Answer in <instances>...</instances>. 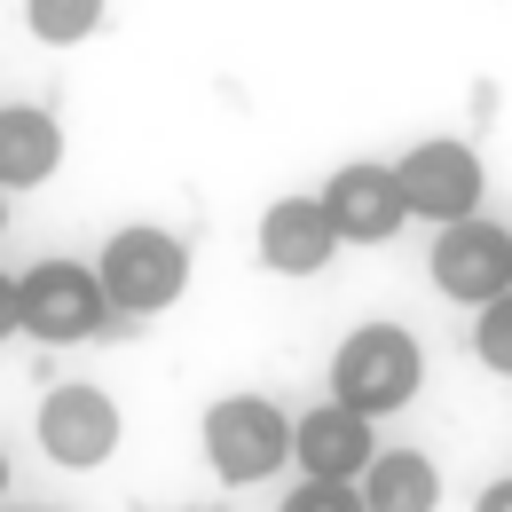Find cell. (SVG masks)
I'll return each instance as SVG.
<instances>
[{"label":"cell","mask_w":512,"mask_h":512,"mask_svg":"<svg viewBox=\"0 0 512 512\" xmlns=\"http://www.w3.org/2000/svg\"><path fill=\"white\" fill-rule=\"evenodd\" d=\"M64 166V119L40 103H0V190H40Z\"/></svg>","instance_id":"8fae6325"},{"label":"cell","mask_w":512,"mask_h":512,"mask_svg":"<svg viewBox=\"0 0 512 512\" xmlns=\"http://www.w3.org/2000/svg\"><path fill=\"white\" fill-rule=\"evenodd\" d=\"M371 457H379V426L339 402H316L308 418H292V465L308 481H363Z\"/></svg>","instance_id":"9c48e42d"},{"label":"cell","mask_w":512,"mask_h":512,"mask_svg":"<svg viewBox=\"0 0 512 512\" xmlns=\"http://www.w3.org/2000/svg\"><path fill=\"white\" fill-rule=\"evenodd\" d=\"M16 331L40 347H87L111 331V300L95 284V260H32L16 276Z\"/></svg>","instance_id":"3957f363"},{"label":"cell","mask_w":512,"mask_h":512,"mask_svg":"<svg viewBox=\"0 0 512 512\" xmlns=\"http://www.w3.org/2000/svg\"><path fill=\"white\" fill-rule=\"evenodd\" d=\"M95 284H103V300H111V323L134 331V316H166V308L190 292V245H182L174 229L127 221V229L103 237Z\"/></svg>","instance_id":"7a4b0ae2"},{"label":"cell","mask_w":512,"mask_h":512,"mask_svg":"<svg viewBox=\"0 0 512 512\" xmlns=\"http://www.w3.org/2000/svg\"><path fill=\"white\" fill-rule=\"evenodd\" d=\"M0 497H8V449H0Z\"/></svg>","instance_id":"ac0fdd59"},{"label":"cell","mask_w":512,"mask_h":512,"mask_svg":"<svg viewBox=\"0 0 512 512\" xmlns=\"http://www.w3.org/2000/svg\"><path fill=\"white\" fill-rule=\"evenodd\" d=\"M394 190H402V205H410V221L457 229V221L481 213V197H489V166H481L473 142L434 134V142H418V150L394 158Z\"/></svg>","instance_id":"5b68a950"},{"label":"cell","mask_w":512,"mask_h":512,"mask_svg":"<svg viewBox=\"0 0 512 512\" xmlns=\"http://www.w3.org/2000/svg\"><path fill=\"white\" fill-rule=\"evenodd\" d=\"M253 245H260V268H268V276H323V268L339 260V237H331L316 197H276V205L260 213Z\"/></svg>","instance_id":"30bf717a"},{"label":"cell","mask_w":512,"mask_h":512,"mask_svg":"<svg viewBox=\"0 0 512 512\" xmlns=\"http://www.w3.org/2000/svg\"><path fill=\"white\" fill-rule=\"evenodd\" d=\"M426 276H434L442 300H457V308L481 316L489 300H505V292H512V229H505V221H489V213H473V221H457V229H434Z\"/></svg>","instance_id":"8992f818"},{"label":"cell","mask_w":512,"mask_h":512,"mask_svg":"<svg viewBox=\"0 0 512 512\" xmlns=\"http://www.w3.org/2000/svg\"><path fill=\"white\" fill-rule=\"evenodd\" d=\"M24 24H32L40 48H79V40L103 32V0H32Z\"/></svg>","instance_id":"4fadbf2b"},{"label":"cell","mask_w":512,"mask_h":512,"mask_svg":"<svg viewBox=\"0 0 512 512\" xmlns=\"http://www.w3.org/2000/svg\"><path fill=\"white\" fill-rule=\"evenodd\" d=\"M363 512H442V465L426 449H379L355 481Z\"/></svg>","instance_id":"7c38bea8"},{"label":"cell","mask_w":512,"mask_h":512,"mask_svg":"<svg viewBox=\"0 0 512 512\" xmlns=\"http://www.w3.org/2000/svg\"><path fill=\"white\" fill-rule=\"evenodd\" d=\"M205 465L221 489H253L292 465V418L268 394H221L205 410Z\"/></svg>","instance_id":"277c9868"},{"label":"cell","mask_w":512,"mask_h":512,"mask_svg":"<svg viewBox=\"0 0 512 512\" xmlns=\"http://www.w3.org/2000/svg\"><path fill=\"white\" fill-rule=\"evenodd\" d=\"M32 512H56V505H32Z\"/></svg>","instance_id":"ffe728a7"},{"label":"cell","mask_w":512,"mask_h":512,"mask_svg":"<svg viewBox=\"0 0 512 512\" xmlns=\"http://www.w3.org/2000/svg\"><path fill=\"white\" fill-rule=\"evenodd\" d=\"M473 363L497 371V379H512V292H505V300H489V308L473 316Z\"/></svg>","instance_id":"5bb4252c"},{"label":"cell","mask_w":512,"mask_h":512,"mask_svg":"<svg viewBox=\"0 0 512 512\" xmlns=\"http://www.w3.org/2000/svg\"><path fill=\"white\" fill-rule=\"evenodd\" d=\"M276 512H363V497H355V481H300Z\"/></svg>","instance_id":"9a60e30c"},{"label":"cell","mask_w":512,"mask_h":512,"mask_svg":"<svg viewBox=\"0 0 512 512\" xmlns=\"http://www.w3.org/2000/svg\"><path fill=\"white\" fill-rule=\"evenodd\" d=\"M473 512H512V473H505V481H489V489L473 497Z\"/></svg>","instance_id":"2e32d148"},{"label":"cell","mask_w":512,"mask_h":512,"mask_svg":"<svg viewBox=\"0 0 512 512\" xmlns=\"http://www.w3.org/2000/svg\"><path fill=\"white\" fill-rule=\"evenodd\" d=\"M418 386H426V347H418L410 323H355L331 355V402L371 418V426L410 410Z\"/></svg>","instance_id":"6da1fadb"},{"label":"cell","mask_w":512,"mask_h":512,"mask_svg":"<svg viewBox=\"0 0 512 512\" xmlns=\"http://www.w3.org/2000/svg\"><path fill=\"white\" fill-rule=\"evenodd\" d=\"M316 205H323V221H331L339 245H394V237L410 229V205L394 190V166H379V158L339 166L316 190Z\"/></svg>","instance_id":"ba28073f"},{"label":"cell","mask_w":512,"mask_h":512,"mask_svg":"<svg viewBox=\"0 0 512 512\" xmlns=\"http://www.w3.org/2000/svg\"><path fill=\"white\" fill-rule=\"evenodd\" d=\"M0 339H16V276H0Z\"/></svg>","instance_id":"e0dca14e"},{"label":"cell","mask_w":512,"mask_h":512,"mask_svg":"<svg viewBox=\"0 0 512 512\" xmlns=\"http://www.w3.org/2000/svg\"><path fill=\"white\" fill-rule=\"evenodd\" d=\"M32 434L48 449V465H64V473H95L119 434H127V418H119V402L103 394V386H48L40 394V418H32Z\"/></svg>","instance_id":"52a82bcc"},{"label":"cell","mask_w":512,"mask_h":512,"mask_svg":"<svg viewBox=\"0 0 512 512\" xmlns=\"http://www.w3.org/2000/svg\"><path fill=\"white\" fill-rule=\"evenodd\" d=\"M0 229H8V197H0Z\"/></svg>","instance_id":"d6986e66"}]
</instances>
